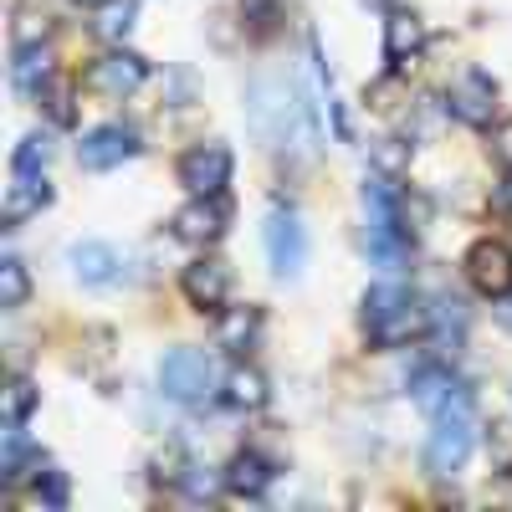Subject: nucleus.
I'll return each instance as SVG.
<instances>
[{"label":"nucleus","instance_id":"obj_1","mask_svg":"<svg viewBox=\"0 0 512 512\" xmlns=\"http://www.w3.org/2000/svg\"><path fill=\"white\" fill-rule=\"evenodd\" d=\"M425 328H431V308H420V297L410 287L379 282L364 292V333L374 349H405Z\"/></svg>","mask_w":512,"mask_h":512},{"label":"nucleus","instance_id":"obj_2","mask_svg":"<svg viewBox=\"0 0 512 512\" xmlns=\"http://www.w3.org/2000/svg\"><path fill=\"white\" fill-rule=\"evenodd\" d=\"M364 246L374 256V267L400 272L410 256V226L400 210V190L390 180H364Z\"/></svg>","mask_w":512,"mask_h":512},{"label":"nucleus","instance_id":"obj_3","mask_svg":"<svg viewBox=\"0 0 512 512\" xmlns=\"http://www.w3.org/2000/svg\"><path fill=\"white\" fill-rule=\"evenodd\" d=\"M477 446V420H472V405H451L436 415V431L425 441V472L431 477H456L466 456Z\"/></svg>","mask_w":512,"mask_h":512},{"label":"nucleus","instance_id":"obj_4","mask_svg":"<svg viewBox=\"0 0 512 512\" xmlns=\"http://www.w3.org/2000/svg\"><path fill=\"white\" fill-rule=\"evenodd\" d=\"M159 390L175 405H205L216 395V364H210L200 349H169L159 359Z\"/></svg>","mask_w":512,"mask_h":512},{"label":"nucleus","instance_id":"obj_5","mask_svg":"<svg viewBox=\"0 0 512 512\" xmlns=\"http://www.w3.org/2000/svg\"><path fill=\"white\" fill-rule=\"evenodd\" d=\"M297 98L282 88V82H256V88L246 93V118L256 128V139H267L272 149H282L292 139V128H297Z\"/></svg>","mask_w":512,"mask_h":512},{"label":"nucleus","instance_id":"obj_6","mask_svg":"<svg viewBox=\"0 0 512 512\" xmlns=\"http://www.w3.org/2000/svg\"><path fill=\"white\" fill-rule=\"evenodd\" d=\"M466 282H472L482 297H512V246L507 241H492V236H482L472 251H466Z\"/></svg>","mask_w":512,"mask_h":512},{"label":"nucleus","instance_id":"obj_7","mask_svg":"<svg viewBox=\"0 0 512 512\" xmlns=\"http://www.w3.org/2000/svg\"><path fill=\"white\" fill-rule=\"evenodd\" d=\"M180 185L190 195H226L231 185V149L226 144H195L180 154Z\"/></svg>","mask_w":512,"mask_h":512},{"label":"nucleus","instance_id":"obj_8","mask_svg":"<svg viewBox=\"0 0 512 512\" xmlns=\"http://www.w3.org/2000/svg\"><path fill=\"white\" fill-rule=\"evenodd\" d=\"M410 395H415V405H420L425 415L436 420V415L451 410V405H472V384L456 379L446 364H425V369L410 374Z\"/></svg>","mask_w":512,"mask_h":512},{"label":"nucleus","instance_id":"obj_9","mask_svg":"<svg viewBox=\"0 0 512 512\" xmlns=\"http://www.w3.org/2000/svg\"><path fill=\"white\" fill-rule=\"evenodd\" d=\"M144 82H149V62L139 52H123V47L103 52L88 72V88H98L103 98H128V93H139Z\"/></svg>","mask_w":512,"mask_h":512},{"label":"nucleus","instance_id":"obj_10","mask_svg":"<svg viewBox=\"0 0 512 512\" xmlns=\"http://www.w3.org/2000/svg\"><path fill=\"white\" fill-rule=\"evenodd\" d=\"M134 154H139V134L128 123H103V128H93V134L77 144V164L93 169V175L118 169L123 159H134Z\"/></svg>","mask_w":512,"mask_h":512},{"label":"nucleus","instance_id":"obj_11","mask_svg":"<svg viewBox=\"0 0 512 512\" xmlns=\"http://www.w3.org/2000/svg\"><path fill=\"white\" fill-rule=\"evenodd\" d=\"M267 256H272V272L277 277H297L308 262V231L292 210H272L267 216Z\"/></svg>","mask_w":512,"mask_h":512},{"label":"nucleus","instance_id":"obj_12","mask_svg":"<svg viewBox=\"0 0 512 512\" xmlns=\"http://www.w3.org/2000/svg\"><path fill=\"white\" fill-rule=\"evenodd\" d=\"M231 226V205L226 195H195L180 216H175V236L190 241V246H210V241H221Z\"/></svg>","mask_w":512,"mask_h":512},{"label":"nucleus","instance_id":"obj_13","mask_svg":"<svg viewBox=\"0 0 512 512\" xmlns=\"http://www.w3.org/2000/svg\"><path fill=\"white\" fill-rule=\"evenodd\" d=\"M451 113L472 128H487L492 113H497V82L477 67H466L456 82H451Z\"/></svg>","mask_w":512,"mask_h":512},{"label":"nucleus","instance_id":"obj_14","mask_svg":"<svg viewBox=\"0 0 512 512\" xmlns=\"http://www.w3.org/2000/svg\"><path fill=\"white\" fill-rule=\"evenodd\" d=\"M180 287H185V297H190V308H200V313H221L226 303H231V267L226 262H190L185 267V277H180Z\"/></svg>","mask_w":512,"mask_h":512},{"label":"nucleus","instance_id":"obj_15","mask_svg":"<svg viewBox=\"0 0 512 512\" xmlns=\"http://www.w3.org/2000/svg\"><path fill=\"white\" fill-rule=\"evenodd\" d=\"M67 267L82 287H113L123 277V256L108 246V241H77L67 251Z\"/></svg>","mask_w":512,"mask_h":512},{"label":"nucleus","instance_id":"obj_16","mask_svg":"<svg viewBox=\"0 0 512 512\" xmlns=\"http://www.w3.org/2000/svg\"><path fill=\"white\" fill-rule=\"evenodd\" d=\"M420 52H425V26H420V16L390 11V21H384V57H390L395 67H410Z\"/></svg>","mask_w":512,"mask_h":512},{"label":"nucleus","instance_id":"obj_17","mask_svg":"<svg viewBox=\"0 0 512 512\" xmlns=\"http://www.w3.org/2000/svg\"><path fill=\"white\" fill-rule=\"evenodd\" d=\"M256 338H262V308H221V323H216V344L226 354H246L256 349Z\"/></svg>","mask_w":512,"mask_h":512},{"label":"nucleus","instance_id":"obj_18","mask_svg":"<svg viewBox=\"0 0 512 512\" xmlns=\"http://www.w3.org/2000/svg\"><path fill=\"white\" fill-rule=\"evenodd\" d=\"M267 482H272V466L256 456V451H236L231 466L221 472V487H226L231 497H262Z\"/></svg>","mask_w":512,"mask_h":512},{"label":"nucleus","instance_id":"obj_19","mask_svg":"<svg viewBox=\"0 0 512 512\" xmlns=\"http://www.w3.org/2000/svg\"><path fill=\"white\" fill-rule=\"evenodd\" d=\"M52 205V185L47 175H16L11 195H6V226H21L26 216H36V210Z\"/></svg>","mask_w":512,"mask_h":512},{"label":"nucleus","instance_id":"obj_20","mask_svg":"<svg viewBox=\"0 0 512 512\" xmlns=\"http://www.w3.org/2000/svg\"><path fill=\"white\" fill-rule=\"evenodd\" d=\"M11 77H16V88L26 93V98H41V88H47V82L57 77V67H52V52L47 47H21L16 52V67H11Z\"/></svg>","mask_w":512,"mask_h":512},{"label":"nucleus","instance_id":"obj_21","mask_svg":"<svg viewBox=\"0 0 512 512\" xmlns=\"http://www.w3.org/2000/svg\"><path fill=\"white\" fill-rule=\"evenodd\" d=\"M21 425L26 420H6V436H0V477H6V487H16L31 466V441Z\"/></svg>","mask_w":512,"mask_h":512},{"label":"nucleus","instance_id":"obj_22","mask_svg":"<svg viewBox=\"0 0 512 512\" xmlns=\"http://www.w3.org/2000/svg\"><path fill=\"white\" fill-rule=\"evenodd\" d=\"M36 103L47 108V118H52L57 128H72V123H77V82H72V77H52L47 88H41Z\"/></svg>","mask_w":512,"mask_h":512},{"label":"nucleus","instance_id":"obj_23","mask_svg":"<svg viewBox=\"0 0 512 512\" xmlns=\"http://www.w3.org/2000/svg\"><path fill=\"white\" fill-rule=\"evenodd\" d=\"M226 405L231 410H262L267 405V379L256 369H231L226 379Z\"/></svg>","mask_w":512,"mask_h":512},{"label":"nucleus","instance_id":"obj_24","mask_svg":"<svg viewBox=\"0 0 512 512\" xmlns=\"http://www.w3.org/2000/svg\"><path fill=\"white\" fill-rule=\"evenodd\" d=\"M26 297H31L26 262H21V256H6V262H0V308H6V313H21Z\"/></svg>","mask_w":512,"mask_h":512},{"label":"nucleus","instance_id":"obj_25","mask_svg":"<svg viewBox=\"0 0 512 512\" xmlns=\"http://www.w3.org/2000/svg\"><path fill=\"white\" fill-rule=\"evenodd\" d=\"M47 164H52V139H47V134L21 139V144H16V154H11V169H16V175H41Z\"/></svg>","mask_w":512,"mask_h":512},{"label":"nucleus","instance_id":"obj_26","mask_svg":"<svg viewBox=\"0 0 512 512\" xmlns=\"http://www.w3.org/2000/svg\"><path fill=\"white\" fill-rule=\"evenodd\" d=\"M36 497H41V507H67V497H72V487H67V472H57V466H47L41 472L36 466Z\"/></svg>","mask_w":512,"mask_h":512},{"label":"nucleus","instance_id":"obj_27","mask_svg":"<svg viewBox=\"0 0 512 512\" xmlns=\"http://www.w3.org/2000/svg\"><path fill=\"white\" fill-rule=\"evenodd\" d=\"M36 400H41V390H36L26 374H16L11 379V395H6V420H26L36 410Z\"/></svg>","mask_w":512,"mask_h":512},{"label":"nucleus","instance_id":"obj_28","mask_svg":"<svg viewBox=\"0 0 512 512\" xmlns=\"http://www.w3.org/2000/svg\"><path fill=\"white\" fill-rule=\"evenodd\" d=\"M175 482H180V492H185L190 502H210V497H216V477H210L205 466H195V461L185 466V472H180Z\"/></svg>","mask_w":512,"mask_h":512},{"label":"nucleus","instance_id":"obj_29","mask_svg":"<svg viewBox=\"0 0 512 512\" xmlns=\"http://www.w3.org/2000/svg\"><path fill=\"white\" fill-rule=\"evenodd\" d=\"M128 26H134V6H128V0H123V6H108V16H103V36H128Z\"/></svg>","mask_w":512,"mask_h":512},{"label":"nucleus","instance_id":"obj_30","mask_svg":"<svg viewBox=\"0 0 512 512\" xmlns=\"http://www.w3.org/2000/svg\"><path fill=\"white\" fill-rule=\"evenodd\" d=\"M492 144H497V159L512 169V123H497V134H492Z\"/></svg>","mask_w":512,"mask_h":512},{"label":"nucleus","instance_id":"obj_31","mask_svg":"<svg viewBox=\"0 0 512 512\" xmlns=\"http://www.w3.org/2000/svg\"><path fill=\"white\" fill-rule=\"evenodd\" d=\"M72 6H82V11H98V6H108V0H72Z\"/></svg>","mask_w":512,"mask_h":512},{"label":"nucleus","instance_id":"obj_32","mask_svg":"<svg viewBox=\"0 0 512 512\" xmlns=\"http://www.w3.org/2000/svg\"><path fill=\"white\" fill-rule=\"evenodd\" d=\"M507 205H512V180H507Z\"/></svg>","mask_w":512,"mask_h":512}]
</instances>
